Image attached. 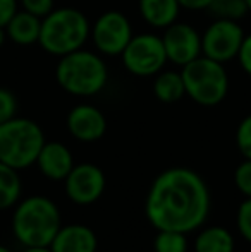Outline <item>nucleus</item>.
I'll return each mask as SVG.
<instances>
[{"label": "nucleus", "instance_id": "obj_16", "mask_svg": "<svg viewBox=\"0 0 251 252\" xmlns=\"http://www.w3.org/2000/svg\"><path fill=\"white\" fill-rule=\"evenodd\" d=\"M41 31V17L33 16L26 10H17L5 26V33L12 43L19 47H31L38 43Z\"/></svg>", "mask_w": 251, "mask_h": 252}, {"label": "nucleus", "instance_id": "obj_5", "mask_svg": "<svg viewBox=\"0 0 251 252\" xmlns=\"http://www.w3.org/2000/svg\"><path fill=\"white\" fill-rule=\"evenodd\" d=\"M45 143L43 129L35 120L14 117L0 124V161L17 172L36 163Z\"/></svg>", "mask_w": 251, "mask_h": 252}, {"label": "nucleus", "instance_id": "obj_18", "mask_svg": "<svg viewBox=\"0 0 251 252\" xmlns=\"http://www.w3.org/2000/svg\"><path fill=\"white\" fill-rule=\"evenodd\" d=\"M153 94L162 103H178L186 96L184 81L178 70H160L153 81Z\"/></svg>", "mask_w": 251, "mask_h": 252}, {"label": "nucleus", "instance_id": "obj_17", "mask_svg": "<svg viewBox=\"0 0 251 252\" xmlns=\"http://www.w3.org/2000/svg\"><path fill=\"white\" fill-rule=\"evenodd\" d=\"M234 235L225 226H205L194 239V252H234Z\"/></svg>", "mask_w": 251, "mask_h": 252}, {"label": "nucleus", "instance_id": "obj_26", "mask_svg": "<svg viewBox=\"0 0 251 252\" xmlns=\"http://www.w3.org/2000/svg\"><path fill=\"white\" fill-rule=\"evenodd\" d=\"M19 3L23 10L41 17V19L55 9V0H19Z\"/></svg>", "mask_w": 251, "mask_h": 252}, {"label": "nucleus", "instance_id": "obj_10", "mask_svg": "<svg viewBox=\"0 0 251 252\" xmlns=\"http://www.w3.org/2000/svg\"><path fill=\"white\" fill-rule=\"evenodd\" d=\"M107 179L104 170L95 163L74 165L69 175L64 179V190L69 201L77 206L95 204L105 192Z\"/></svg>", "mask_w": 251, "mask_h": 252}, {"label": "nucleus", "instance_id": "obj_30", "mask_svg": "<svg viewBox=\"0 0 251 252\" xmlns=\"http://www.w3.org/2000/svg\"><path fill=\"white\" fill-rule=\"evenodd\" d=\"M23 252H52L50 246H33V247H24Z\"/></svg>", "mask_w": 251, "mask_h": 252}, {"label": "nucleus", "instance_id": "obj_24", "mask_svg": "<svg viewBox=\"0 0 251 252\" xmlns=\"http://www.w3.org/2000/svg\"><path fill=\"white\" fill-rule=\"evenodd\" d=\"M234 184L243 196L251 197V159L245 158V161H241L236 166Z\"/></svg>", "mask_w": 251, "mask_h": 252}, {"label": "nucleus", "instance_id": "obj_31", "mask_svg": "<svg viewBox=\"0 0 251 252\" xmlns=\"http://www.w3.org/2000/svg\"><path fill=\"white\" fill-rule=\"evenodd\" d=\"M7 40V33H5V28H0V48L3 47V43H5Z\"/></svg>", "mask_w": 251, "mask_h": 252}, {"label": "nucleus", "instance_id": "obj_20", "mask_svg": "<svg viewBox=\"0 0 251 252\" xmlns=\"http://www.w3.org/2000/svg\"><path fill=\"white\" fill-rule=\"evenodd\" d=\"M155 252H188V233L176 230H157L153 239Z\"/></svg>", "mask_w": 251, "mask_h": 252}, {"label": "nucleus", "instance_id": "obj_32", "mask_svg": "<svg viewBox=\"0 0 251 252\" xmlns=\"http://www.w3.org/2000/svg\"><path fill=\"white\" fill-rule=\"evenodd\" d=\"M0 252H12L9 249V247H5V246H0Z\"/></svg>", "mask_w": 251, "mask_h": 252}, {"label": "nucleus", "instance_id": "obj_11", "mask_svg": "<svg viewBox=\"0 0 251 252\" xmlns=\"http://www.w3.org/2000/svg\"><path fill=\"white\" fill-rule=\"evenodd\" d=\"M165 53L169 62L174 65L184 67L186 63L193 62L194 59L201 57V34L188 23H179L167 26L162 34Z\"/></svg>", "mask_w": 251, "mask_h": 252}, {"label": "nucleus", "instance_id": "obj_8", "mask_svg": "<svg viewBox=\"0 0 251 252\" xmlns=\"http://www.w3.org/2000/svg\"><path fill=\"white\" fill-rule=\"evenodd\" d=\"M133 36V24L121 10H105L91 24L90 40L104 57H121Z\"/></svg>", "mask_w": 251, "mask_h": 252}, {"label": "nucleus", "instance_id": "obj_7", "mask_svg": "<svg viewBox=\"0 0 251 252\" xmlns=\"http://www.w3.org/2000/svg\"><path fill=\"white\" fill-rule=\"evenodd\" d=\"M121 59L124 69L136 77L157 76L169 62L162 36L153 33H141L131 38Z\"/></svg>", "mask_w": 251, "mask_h": 252}, {"label": "nucleus", "instance_id": "obj_3", "mask_svg": "<svg viewBox=\"0 0 251 252\" xmlns=\"http://www.w3.org/2000/svg\"><path fill=\"white\" fill-rule=\"evenodd\" d=\"M55 79L59 86L72 96H95L107 86L108 67L100 53L81 48L59 59Z\"/></svg>", "mask_w": 251, "mask_h": 252}, {"label": "nucleus", "instance_id": "obj_27", "mask_svg": "<svg viewBox=\"0 0 251 252\" xmlns=\"http://www.w3.org/2000/svg\"><path fill=\"white\" fill-rule=\"evenodd\" d=\"M236 59H238L243 72L248 74L251 77V33L245 34V40H243L241 47H239V52Z\"/></svg>", "mask_w": 251, "mask_h": 252}, {"label": "nucleus", "instance_id": "obj_23", "mask_svg": "<svg viewBox=\"0 0 251 252\" xmlns=\"http://www.w3.org/2000/svg\"><path fill=\"white\" fill-rule=\"evenodd\" d=\"M236 225H238V232L246 242L251 244V197H246L245 201L239 204L238 215H236Z\"/></svg>", "mask_w": 251, "mask_h": 252}, {"label": "nucleus", "instance_id": "obj_15", "mask_svg": "<svg viewBox=\"0 0 251 252\" xmlns=\"http://www.w3.org/2000/svg\"><path fill=\"white\" fill-rule=\"evenodd\" d=\"M138 9L144 23L153 30H165L174 24L181 12L178 0H140Z\"/></svg>", "mask_w": 251, "mask_h": 252}, {"label": "nucleus", "instance_id": "obj_2", "mask_svg": "<svg viewBox=\"0 0 251 252\" xmlns=\"http://www.w3.org/2000/svg\"><path fill=\"white\" fill-rule=\"evenodd\" d=\"M10 225L23 247L50 246L62 226L61 209L47 196L24 197L14 206Z\"/></svg>", "mask_w": 251, "mask_h": 252}, {"label": "nucleus", "instance_id": "obj_12", "mask_svg": "<svg viewBox=\"0 0 251 252\" xmlns=\"http://www.w3.org/2000/svg\"><path fill=\"white\" fill-rule=\"evenodd\" d=\"M66 126L69 134L79 143H95L107 132V119L98 106L79 103L67 113Z\"/></svg>", "mask_w": 251, "mask_h": 252}, {"label": "nucleus", "instance_id": "obj_14", "mask_svg": "<svg viewBox=\"0 0 251 252\" xmlns=\"http://www.w3.org/2000/svg\"><path fill=\"white\" fill-rule=\"evenodd\" d=\"M52 252H97V233L86 225H62L50 244Z\"/></svg>", "mask_w": 251, "mask_h": 252}, {"label": "nucleus", "instance_id": "obj_28", "mask_svg": "<svg viewBox=\"0 0 251 252\" xmlns=\"http://www.w3.org/2000/svg\"><path fill=\"white\" fill-rule=\"evenodd\" d=\"M17 10H19L17 0H0V28H5Z\"/></svg>", "mask_w": 251, "mask_h": 252}, {"label": "nucleus", "instance_id": "obj_25", "mask_svg": "<svg viewBox=\"0 0 251 252\" xmlns=\"http://www.w3.org/2000/svg\"><path fill=\"white\" fill-rule=\"evenodd\" d=\"M17 117V98L7 88H0V124Z\"/></svg>", "mask_w": 251, "mask_h": 252}, {"label": "nucleus", "instance_id": "obj_29", "mask_svg": "<svg viewBox=\"0 0 251 252\" xmlns=\"http://www.w3.org/2000/svg\"><path fill=\"white\" fill-rule=\"evenodd\" d=\"M181 9L188 10H208L214 0H178Z\"/></svg>", "mask_w": 251, "mask_h": 252}, {"label": "nucleus", "instance_id": "obj_13", "mask_svg": "<svg viewBox=\"0 0 251 252\" xmlns=\"http://www.w3.org/2000/svg\"><path fill=\"white\" fill-rule=\"evenodd\" d=\"M35 165L38 166L43 177L55 182H64V179L69 175L76 163H74L72 153L66 144L59 141H47Z\"/></svg>", "mask_w": 251, "mask_h": 252}, {"label": "nucleus", "instance_id": "obj_6", "mask_svg": "<svg viewBox=\"0 0 251 252\" xmlns=\"http://www.w3.org/2000/svg\"><path fill=\"white\" fill-rule=\"evenodd\" d=\"M186 96L201 106H215L229 93V76L224 63L201 55L181 70Z\"/></svg>", "mask_w": 251, "mask_h": 252}, {"label": "nucleus", "instance_id": "obj_9", "mask_svg": "<svg viewBox=\"0 0 251 252\" xmlns=\"http://www.w3.org/2000/svg\"><path fill=\"white\" fill-rule=\"evenodd\" d=\"M245 40V31L239 21L214 19L201 34V53L220 63L231 62L238 57Z\"/></svg>", "mask_w": 251, "mask_h": 252}, {"label": "nucleus", "instance_id": "obj_4", "mask_svg": "<svg viewBox=\"0 0 251 252\" xmlns=\"http://www.w3.org/2000/svg\"><path fill=\"white\" fill-rule=\"evenodd\" d=\"M91 24L86 14L74 7H59L41 19V31L38 45L54 57L84 48L90 40Z\"/></svg>", "mask_w": 251, "mask_h": 252}, {"label": "nucleus", "instance_id": "obj_21", "mask_svg": "<svg viewBox=\"0 0 251 252\" xmlns=\"http://www.w3.org/2000/svg\"><path fill=\"white\" fill-rule=\"evenodd\" d=\"M214 19L241 21L250 12L245 0H214L208 7Z\"/></svg>", "mask_w": 251, "mask_h": 252}, {"label": "nucleus", "instance_id": "obj_19", "mask_svg": "<svg viewBox=\"0 0 251 252\" xmlns=\"http://www.w3.org/2000/svg\"><path fill=\"white\" fill-rule=\"evenodd\" d=\"M23 194V182L16 168L0 161V211L14 208Z\"/></svg>", "mask_w": 251, "mask_h": 252}, {"label": "nucleus", "instance_id": "obj_22", "mask_svg": "<svg viewBox=\"0 0 251 252\" xmlns=\"http://www.w3.org/2000/svg\"><path fill=\"white\" fill-rule=\"evenodd\" d=\"M236 144L238 150L246 159H251V115H246L239 122L236 130Z\"/></svg>", "mask_w": 251, "mask_h": 252}, {"label": "nucleus", "instance_id": "obj_1", "mask_svg": "<svg viewBox=\"0 0 251 252\" xmlns=\"http://www.w3.org/2000/svg\"><path fill=\"white\" fill-rule=\"evenodd\" d=\"M210 206V189L203 177L186 166H172L151 182L144 215L155 230L191 233L205 225Z\"/></svg>", "mask_w": 251, "mask_h": 252}, {"label": "nucleus", "instance_id": "obj_33", "mask_svg": "<svg viewBox=\"0 0 251 252\" xmlns=\"http://www.w3.org/2000/svg\"><path fill=\"white\" fill-rule=\"evenodd\" d=\"M245 2H246V7H248V10L251 12V0H245Z\"/></svg>", "mask_w": 251, "mask_h": 252}]
</instances>
